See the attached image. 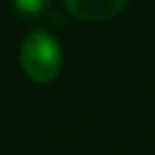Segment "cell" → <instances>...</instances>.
Returning <instances> with one entry per match:
<instances>
[{
    "mask_svg": "<svg viewBox=\"0 0 155 155\" xmlns=\"http://www.w3.org/2000/svg\"><path fill=\"white\" fill-rule=\"evenodd\" d=\"M21 66L34 82H50L62 68V48L46 30H32L21 44Z\"/></svg>",
    "mask_w": 155,
    "mask_h": 155,
    "instance_id": "1",
    "label": "cell"
},
{
    "mask_svg": "<svg viewBox=\"0 0 155 155\" xmlns=\"http://www.w3.org/2000/svg\"><path fill=\"white\" fill-rule=\"evenodd\" d=\"M73 16L82 21H107L126 7L121 0H68L66 5Z\"/></svg>",
    "mask_w": 155,
    "mask_h": 155,
    "instance_id": "2",
    "label": "cell"
},
{
    "mask_svg": "<svg viewBox=\"0 0 155 155\" xmlns=\"http://www.w3.org/2000/svg\"><path fill=\"white\" fill-rule=\"evenodd\" d=\"M16 7H18L21 12H25V14H34V12H44L46 9V2H16Z\"/></svg>",
    "mask_w": 155,
    "mask_h": 155,
    "instance_id": "3",
    "label": "cell"
}]
</instances>
